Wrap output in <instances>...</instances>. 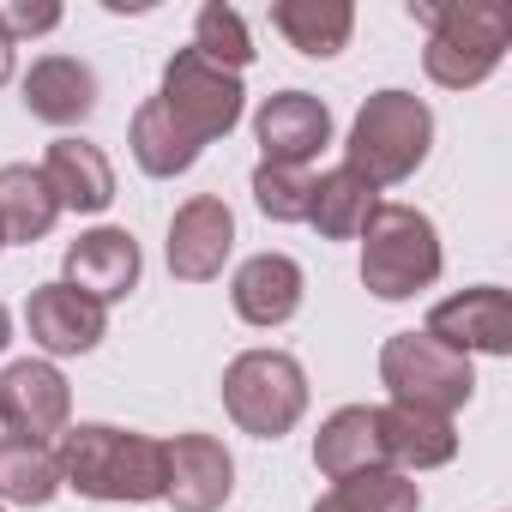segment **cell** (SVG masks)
Wrapping results in <instances>:
<instances>
[{"label": "cell", "instance_id": "3", "mask_svg": "<svg viewBox=\"0 0 512 512\" xmlns=\"http://www.w3.org/2000/svg\"><path fill=\"white\" fill-rule=\"evenodd\" d=\"M428 145H434L428 103L410 97V91H374L356 109V121H350L344 169H356L374 187H398V181H410L428 163Z\"/></svg>", "mask_w": 512, "mask_h": 512}, {"label": "cell", "instance_id": "20", "mask_svg": "<svg viewBox=\"0 0 512 512\" xmlns=\"http://www.w3.org/2000/svg\"><path fill=\"white\" fill-rule=\"evenodd\" d=\"M380 440H386V458L404 464V470H440V464L458 458L452 416H428V410H410V404L380 410Z\"/></svg>", "mask_w": 512, "mask_h": 512}, {"label": "cell", "instance_id": "17", "mask_svg": "<svg viewBox=\"0 0 512 512\" xmlns=\"http://www.w3.org/2000/svg\"><path fill=\"white\" fill-rule=\"evenodd\" d=\"M43 175H49L61 211L97 217V211L115 205V169H109L103 145H91V139H55L49 157H43Z\"/></svg>", "mask_w": 512, "mask_h": 512}, {"label": "cell", "instance_id": "6", "mask_svg": "<svg viewBox=\"0 0 512 512\" xmlns=\"http://www.w3.org/2000/svg\"><path fill=\"white\" fill-rule=\"evenodd\" d=\"M380 380H386L392 404H410V410H428V416H452V410H464L470 392H476L470 356L434 344L428 332H398V338H386V350H380Z\"/></svg>", "mask_w": 512, "mask_h": 512}, {"label": "cell", "instance_id": "29", "mask_svg": "<svg viewBox=\"0 0 512 512\" xmlns=\"http://www.w3.org/2000/svg\"><path fill=\"white\" fill-rule=\"evenodd\" d=\"M13 79V43H7V31H0V85Z\"/></svg>", "mask_w": 512, "mask_h": 512}, {"label": "cell", "instance_id": "27", "mask_svg": "<svg viewBox=\"0 0 512 512\" xmlns=\"http://www.w3.org/2000/svg\"><path fill=\"white\" fill-rule=\"evenodd\" d=\"M308 199H314V175L290 169V163H253V205L272 223H308Z\"/></svg>", "mask_w": 512, "mask_h": 512}, {"label": "cell", "instance_id": "4", "mask_svg": "<svg viewBox=\"0 0 512 512\" xmlns=\"http://www.w3.org/2000/svg\"><path fill=\"white\" fill-rule=\"evenodd\" d=\"M440 229L428 211L416 205H386L368 217L362 229V284L380 296V302H410L422 296L434 278H440Z\"/></svg>", "mask_w": 512, "mask_h": 512}, {"label": "cell", "instance_id": "14", "mask_svg": "<svg viewBox=\"0 0 512 512\" xmlns=\"http://www.w3.org/2000/svg\"><path fill=\"white\" fill-rule=\"evenodd\" d=\"M302 290H308V278H302V266L290 260V253H253V260H241L235 278H229L235 314H241L247 326H260V332L296 320Z\"/></svg>", "mask_w": 512, "mask_h": 512}, {"label": "cell", "instance_id": "28", "mask_svg": "<svg viewBox=\"0 0 512 512\" xmlns=\"http://www.w3.org/2000/svg\"><path fill=\"white\" fill-rule=\"evenodd\" d=\"M61 25V7L55 0H0V31H7V43L19 49V37H43Z\"/></svg>", "mask_w": 512, "mask_h": 512}, {"label": "cell", "instance_id": "31", "mask_svg": "<svg viewBox=\"0 0 512 512\" xmlns=\"http://www.w3.org/2000/svg\"><path fill=\"white\" fill-rule=\"evenodd\" d=\"M0 247H7V235H0Z\"/></svg>", "mask_w": 512, "mask_h": 512}, {"label": "cell", "instance_id": "16", "mask_svg": "<svg viewBox=\"0 0 512 512\" xmlns=\"http://www.w3.org/2000/svg\"><path fill=\"white\" fill-rule=\"evenodd\" d=\"M314 470L344 482V476H362V470H392L386 458V440H380V410L374 404H344L320 422L314 434Z\"/></svg>", "mask_w": 512, "mask_h": 512}, {"label": "cell", "instance_id": "10", "mask_svg": "<svg viewBox=\"0 0 512 512\" xmlns=\"http://www.w3.org/2000/svg\"><path fill=\"white\" fill-rule=\"evenodd\" d=\"M235 494V458L211 434L163 440V500L175 512H217Z\"/></svg>", "mask_w": 512, "mask_h": 512}, {"label": "cell", "instance_id": "5", "mask_svg": "<svg viewBox=\"0 0 512 512\" xmlns=\"http://www.w3.org/2000/svg\"><path fill=\"white\" fill-rule=\"evenodd\" d=\"M223 410L253 440H284L308 416V374L290 350H241L223 368Z\"/></svg>", "mask_w": 512, "mask_h": 512}, {"label": "cell", "instance_id": "26", "mask_svg": "<svg viewBox=\"0 0 512 512\" xmlns=\"http://www.w3.org/2000/svg\"><path fill=\"white\" fill-rule=\"evenodd\" d=\"M193 55L211 61V67H223V73H241L253 61V37H247L241 13L223 7V0H205L199 19H193Z\"/></svg>", "mask_w": 512, "mask_h": 512}, {"label": "cell", "instance_id": "19", "mask_svg": "<svg viewBox=\"0 0 512 512\" xmlns=\"http://www.w3.org/2000/svg\"><path fill=\"white\" fill-rule=\"evenodd\" d=\"M272 31L308 61H332L338 49H350L356 7L350 0H272Z\"/></svg>", "mask_w": 512, "mask_h": 512}, {"label": "cell", "instance_id": "7", "mask_svg": "<svg viewBox=\"0 0 512 512\" xmlns=\"http://www.w3.org/2000/svg\"><path fill=\"white\" fill-rule=\"evenodd\" d=\"M163 115L205 151L211 139H229L241 109H247V91H241V73H223L211 61H199L193 49H175V61L163 67V91H157Z\"/></svg>", "mask_w": 512, "mask_h": 512}, {"label": "cell", "instance_id": "30", "mask_svg": "<svg viewBox=\"0 0 512 512\" xmlns=\"http://www.w3.org/2000/svg\"><path fill=\"white\" fill-rule=\"evenodd\" d=\"M13 344V314H7V302H0V350Z\"/></svg>", "mask_w": 512, "mask_h": 512}, {"label": "cell", "instance_id": "8", "mask_svg": "<svg viewBox=\"0 0 512 512\" xmlns=\"http://www.w3.org/2000/svg\"><path fill=\"white\" fill-rule=\"evenodd\" d=\"M67 416H73V386L55 362H13L0 368V428L13 440H55L67 434Z\"/></svg>", "mask_w": 512, "mask_h": 512}, {"label": "cell", "instance_id": "1", "mask_svg": "<svg viewBox=\"0 0 512 512\" xmlns=\"http://www.w3.org/2000/svg\"><path fill=\"white\" fill-rule=\"evenodd\" d=\"M61 482L85 500H163V440L115 428V422H79L61 434Z\"/></svg>", "mask_w": 512, "mask_h": 512}, {"label": "cell", "instance_id": "9", "mask_svg": "<svg viewBox=\"0 0 512 512\" xmlns=\"http://www.w3.org/2000/svg\"><path fill=\"white\" fill-rule=\"evenodd\" d=\"M422 332L458 356H512V296L500 284L458 290L428 314Z\"/></svg>", "mask_w": 512, "mask_h": 512}, {"label": "cell", "instance_id": "2", "mask_svg": "<svg viewBox=\"0 0 512 512\" xmlns=\"http://www.w3.org/2000/svg\"><path fill=\"white\" fill-rule=\"evenodd\" d=\"M410 19L428 25L422 67L446 91L482 85L506 61V49H512V13L500 7V0H446V7H434V0H410Z\"/></svg>", "mask_w": 512, "mask_h": 512}, {"label": "cell", "instance_id": "13", "mask_svg": "<svg viewBox=\"0 0 512 512\" xmlns=\"http://www.w3.org/2000/svg\"><path fill=\"white\" fill-rule=\"evenodd\" d=\"M139 272H145L139 241H133L127 229L103 223V229H85V235L67 247V278H61V284L79 290V296H91L97 308H109V302H121V296L139 290Z\"/></svg>", "mask_w": 512, "mask_h": 512}, {"label": "cell", "instance_id": "22", "mask_svg": "<svg viewBox=\"0 0 512 512\" xmlns=\"http://www.w3.org/2000/svg\"><path fill=\"white\" fill-rule=\"evenodd\" d=\"M55 223H61V199H55L43 169H31V163H7V169H0V235L31 247Z\"/></svg>", "mask_w": 512, "mask_h": 512}, {"label": "cell", "instance_id": "15", "mask_svg": "<svg viewBox=\"0 0 512 512\" xmlns=\"http://www.w3.org/2000/svg\"><path fill=\"white\" fill-rule=\"evenodd\" d=\"M25 326L49 356H85L103 344L109 332V308H97L91 296L67 290V284H37L25 302Z\"/></svg>", "mask_w": 512, "mask_h": 512}, {"label": "cell", "instance_id": "23", "mask_svg": "<svg viewBox=\"0 0 512 512\" xmlns=\"http://www.w3.org/2000/svg\"><path fill=\"white\" fill-rule=\"evenodd\" d=\"M127 145H133V163L145 169V175H157V181H169V175H187L193 163H199V145L163 115V103L157 97H145L139 109H133V127H127Z\"/></svg>", "mask_w": 512, "mask_h": 512}, {"label": "cell", "instance_id": "12", "mask_svg": "<svg viewBox=\"0 0 512 512\" xmlns=\"http://www.w3.org/2000/svg\"><path fill=\"white\" fill-rule=\"evenodd\" d=\"M253 139H260V163H290L308 169L332 145V109L308 91H278L253 115Z\"/></svg>", "mask_w": 512, "mask_h": 512}, {"label": "cell", "instance_id": "21", "mask_svg": "<svg viewBox=\"0 0 512 512\" xmlns=\"http://www.w3.org/2000/svg\"><path fill=\"white\" fill-rule=\"evenodd\" d=\"M380 211V187L362 181L356 169H326L314 181V199H308V223L326 235V241H356L368 229V217Z\"/></svg>", "mask_w": 512, "mask_h": 512}, {"label": "cell", "instance_id": "18", "mask_svg": "<svg viewBox=\"0 0 512 512\" xmlns=\"http://www.w3.org/2000/svg\"><path fill=\"white\" fill-rule=\"evenodd\" d=\"M25 109L49 127H79L97 109V73L73 55H43L25 73Z\"/></svg>", "mask_w": 512, "mask_h": 512}, {"label": "cell", "instance_id": "24", "mask_svg": "<svg viewBox=\"0 0 512 512\" xmlns=\"http://www.w3.org/2000/svg\"><path fill=\"white\" fill-rule=\"evenodd\" d=\"M55 494H61L55 446L0 434V500H7V506H49Z\"/></svg>", "mask_w": 512, "mask_h": 512}, {"label": "cell", "instance_id": "11", "mask_svg": "<svg viewBox=\"0 0 512 512\" xmlns=\"http://www.w3.org/2000/svg\"><path fill=\"white\" fill-rule=\"evenodd\" d=\"M235 247V211L217 193H193L169 217V272L181 284H211L223 278V260Z\"/></svg>", "mask_w": 512, "mask_h": 512}, {"label": "cell", "instance_id": "25", "mask_svg": "<svg viewBox=\"0 0 512 512\" xmlns=\"http://www.w3.org/2000/svg\"><path fill=\"white\" fill-rule=\"evenodd\" d=\"M314 512H422V488L404 470H362L332 482V494H320Z\"/></svg>", "mask_w": 512, "mask_h": 512}]
</instances>
